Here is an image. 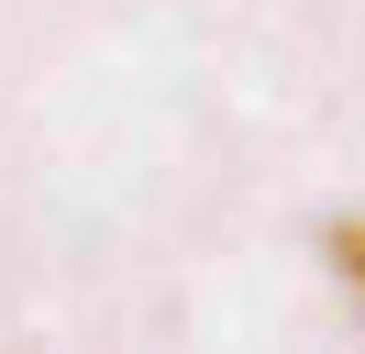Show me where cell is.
Masks as SVG:
<instances>
[{
	"mask_svg": "<svg viewBox=\"0 0 365 354\" xmlns=\"http://www.w3.org/2000/svg\"><path fill=\"white\" fill-rule=\"evenodd\" d=\"M332 255H343V277H354V299H365V221H343V233H332Z\"/></svg>",
	"mask_w": 365,
	"mask_h": 354,
	"instance_id": "obj_1",
	"label": "cell"
}]
</instances>
